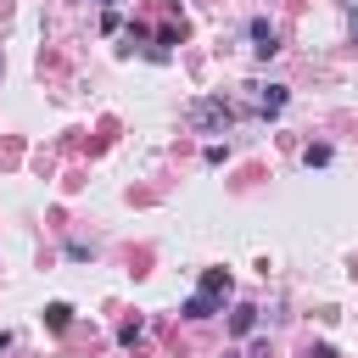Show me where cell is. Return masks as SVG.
<instances>
[{"label":"cell","mask_w":358,"mask_h":358,"mask_svg":"<svg viewBox=\"0 0 358 358\" xmlns=\"http://www.w3.org/2000/svg\"><path fill=\"white\" fill-rule=\"evenodd\" d=\"M218 308H224L218 296H207V291H196V296H185V308H179V313H185V319H213Z\"/></svg>","instance_id":"cell-4"},{"label":"cell","mask_w":358,"mask_h":358,"mask_svg":"<svg viewBox=\"0 0 358 358\" xmlns=\"http://www.w3.org/2000/svg\"><path fill=\"white\" fill-rule=\"evenodd\" d=\"M302 162H308V168H324V162H330V145H308Z\"/></svg>","instance_id":"cell-8"},{"label":"cell","mask_w":358,"mask_h":358,"mask_svg":"<svg viewBox=\"0 0 358 358\" xmlns=\"http://www.w3.org/2000/svg\"><path fill=\"white\" fill-rule=\"evenodd\" d=\"M229 358H235V352H229Z\"/></svg>","instance_id":"cell-13"},{"label":"cell","mask_w":358,"mask_h":358,"mask_svg":"<svg viewBox=\"0 0 358 358\" xmlns=\"http://www.w3.org/2000/svg\"><path fill=\"white\" fill-rule=\"evenodd\" d=\"M45 324H50V330H67V324H73V308H67V302H45Z\"/></svg>","instance_id":"cell-7"},{"label":"cell","mask_w":358,"mask_h":358,"mask_svg":"<svg viewBox=\"0 0 358 358\" xmlns=\"http://www.w3.org/2000/svg\"><path fill=\"white\" fill-rule=\"evenodd\" d=\"M140 336H145V324H140V319H129V324H123V330H117V341H123V347H134V341H140Z\"/></svg>","instance_id":"cell-9"},{"label":"cell","mask_w":358,"mask_h":358,"mask_svg":"<svg viewBox=\"0 0 358 358\" xmlns=\"http://www.w3.org/2000/svg\"><path fill=\"white\" fill-rule=\"evenodd\" d=\"M347 34H352V45H358V6L347 11Z\"/></svg>","instance_id":"cell-10"},{"label":"cell","mask_w":358,"mask_h":358,"mask_svg":"<svg viewBox=\"0 0 358 358\" xmlns=\"http://www.w3.org/2000/svg\"><path fill=\"white\" fill-rule=\"evenodd\" d=\"M190 129H201V134H224L235 117H241V106H229L224 95H201V101H190Z\"/></svg>","instance_id":"cell-1"},{"label":"cell","mask_w":358,"mask_h":358,"mask_svg":"<svg viewBox=\"0 0 358 358\" xmlns=\"http://www.w3.org/2000/svg\"><path fill=\"white\" fill-rule=\"evenodd\" d=\"M285 101H291V90H285V84H252V112H257V117L285 112Z\"/></svg>","instance_id":"cell-2"},{"label":"cell","mask_w":358,"mask_h":358,"mask_svg":"<svg viewBox=\"0 0 358 358\" xmlns=\"http://www.w3.org/2000/svg\"><path fill=\"white\" fill-rule=\"evenodd\" d=\"M201 291L218 296V302H229V274H224V268H207V274H201Z\"/></svg>","instance_id":"cell-6"},{"label":"cell","mask_w":358,"mask_h":358,"mask_svg":"<svg viewBox=\"0 0 358 358\" xmlns=\"http://www.w3.org/2000/svg\"><path fill=\"white\" fill-rule=\"evenodd\" d=\"M252 330H257V308H252V302L229 308V336H252Z\"/></svg>","instance_id":"cell-5"},{"label":"cell","mask_w":358,"mask_h":358,"mask_svg":"<svg viewBox=\"0 0 358 358\" xmlns=\"http://www.w3.org/2000/svg\"><path fill=\"white\" fill-rule=\"evenodd\" d=\"M246 34H252V50H257L263 62L280 50V34H274V22H268V17H252V22H246Z\"/></svg>","instance_id":"cell-3"},{"label":"cell","mask_w":358,"mask_h":358,"mask_svg":"<svg viewBox=\"0 0 358 358\" xmlns=\"http://www.w3.org/2000/svg\"><path fill=\"white\" fill-rule=\"evenodd\" d=\"M101 6H106V11H112V6H117V0H101Z\"/></svg>","instance_id":"cell-12"},{"label":"cell","mask_w":358,"mask_h":358,"mask_svg":"<svg viewBox=\"0 0 358 358\" xmlns=\"http://www.w3.org/2000/svg\"><path fill=\"white\" fill-rule=\"evenodd\" d=\"M308 358H336V352H330V347H313V352H308Z\"/></svg>","instance_id":"cell-11"}]
</instances>
